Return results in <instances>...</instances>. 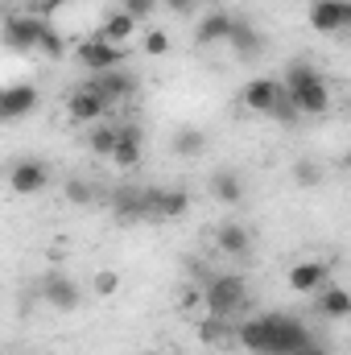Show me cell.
I'll return each mask as SVG.
<instances>
[{"label": "cell", "instance_id": "4", "mask_svg": "<svg viewBox=\"0 0 351 355\" xmlns=\"http://www.w3.org/2000/svg\"><path fill=\"white\" fill-rule=\"evenodd\" d=\"M87 87L95 91V95L108 103V112H112V107H124V103L137 95V75L124 71V67H120V71H103V75H91Z\"/></svg>", "mask_w": 351, "mask_h": 355}, {"label": "cell", "instance_id": "33", "mask_svg": "<svg viewBox=\"0 0 351 355\" xmlns=\"http://www.w3.org/2000/svg\"><path fill=\"white\" fill-rule=\"evenodd\" d=\"M162 4H166L170 12H178V17H190V12L198 8V0H162Z\"/></svg>", "mask_w": 351, "mask_h": 355}, {"label": "cell", "instance_id": "3", "mask_svg": "<svg viewBox=\"0 0 351 355\" xmlns=\"http://www.w3.org/2000/svg\"><path fill=\"white\" fill-rule=\"evenodd\" d=\"M42 33H46V21H42L37 12H8L4 25H0V42H4L8 50H17V54L37 50Z\"/></svg>", "mask_w": 351, "mask_h": 355}, {"label": "cell", "instance_id": "18", "mask_svg": "<svg viewBox=\"0 0 351 355\" xmlns=\"http://www.w3.org/2000/svg\"><path fill=\"white\" fill-rule=\"evenodd\" d=\"M281 99H285V87H281L277 79H252V83L244 87V107H248V112H261V116H268Z\"/></svg>", "mask_w": 351, "mask_h": 355}, {"label": "cell", "instance_id": "29", "mask_svg": "<svg viewBox=\"0 0 351 355\" xmlns=\"http://www.w3.org/2000/svg\"><path fill=\"white\" fill-rule=\"evenodd\" d=\"M203 339H207V343H219V339H236V331H228L223 318H211V314H207V322H203Z\"/></svg>", "mask_w": 351, "mask_h": 355}, {"label": "cell", "instance_id": "1", "mask_svg": "<svg viewBox=\"0 0 351 355\" xmlns=\"http://www.w3.org/2000/svg\"><path fill=\"white\" fill-rule=\"evenodd\" d=\"M236 343L252 355H302L314 343V335L293 314H261L236 327Z\"/></svg>", "mask_w": 351, "mask_h": 355}, {"label": "cell", "instance_id": "7", "mask_svg": "<svg viewBox=\"0 0 351 355\" xmlns=\"http://www.w3.org/2000/svg\"><path fill=\"white\" fill-rule=\"evenodd\" d=\"M50 182H54V170H50L42 157H21V162L8 170V190H12V194H42Z\"/></svg>", "mask_w": 351, "mask_h": 355}, {"label": "cell", "instance_id": "34", "mask_svg": "<svg viewBox=\"0 0 351 355\" xmlns=\"http://www.w3.org/2000/svg\"><path fill=\"white\" fill-rule=\"evenodd\" d=\"M302 355H331V347H323V343L314 339V343H310V347H306V352H302Z\"/></svg>", "mask_w": 351, "mask_h": 355}, {"label": "cell", "instance_id": "20", "mask_svg": "<svg viewBox=\"0 0 351 355\" xmlns=\"http://www.w3.org/2000/svg\"><path fill=\"white\" fill-rule=\"evenodd\" d=\"M112 215H116L120 223L145 219V190H141V186H120V190L112 194Z\"/></svg>", "mask_w": 351, "mask_h": 355}, {"label": "cell", "instance_id": "24", "mask_svg": "<svg viewBox=\"0 0 351 355\" xmlns=\"http://www.w3.org/2000/svg\"><path fill=\"white\" fill-rule=\"evenodd\" d=\"M132 33H137V21H132L128 12H112V17L103 21V29H99V37L112 42V46H124Z\"/></svg>", "mask_w": 351, "mask_h": 355}, {"label": "cell", "instance_id": "37", "mask_svg": "<svg viewBox=\"0 0 351 355\" xmlns=\"http://www.w3.org/2000/svg\"><path fill=\"white\" fill-rule=\"evenodd\" d=\"M0 99H4V87H0Z\"/></svg>", "mask_w": 351, "mask_h": 355}, {"label": "cell", "instance_id": "30", "mask_svg": "<svg viewBox=\"0 0 351 355\" xmlns=\"http://www.w3.org/2000/svg\"><path fill=\"white\" fill-rule=\"evenodd\" d=\"M145 54H153V58L170 54V33H162V29H149V33H145Z\"/></svg>", "mask_w": 351, "mask_h": 355}, {"label": "cell", "instance_id": "32", "mask_svg": "<svg viewBox=\"0 0 351 355\" xmlns=\"http://www.w3.org/2000/svg\"><path fill=\"white\" fill-rule=\"evenodd\" d=\"M91 285H95V293H99V297H112V293L120 289V277H116L112 268H103V272H95V281H91Z\"/></svg>", "mask_w": 351, "mask_h": 355}, {"label": "cell", "instance_id": "6", "mask_svg": "<svg viewBox=\"0 0 351 355\" xmlns=\"http://www.w3.org/2000/svg\"><path fill=\"white\" fill-rule=\"evenodd\" d=\"M75 58L87 67L91 75H103V71H120V67H124V46H112V42H103V37L95 33V37H87V42H79Z\"/></svg>", "mask_w": 351, "mask_h": 355}, {"label": "cell", "instance_id": "28", "mask_svg": "<svg viewBox=\"0 0 351 355\" xmlns=\"http://www.w3.org/2000/svg\"><path fill=\"white\" fill-rule=\"evenodd\" d=\"M157 4H162V0H120V12H128L132 21H145V17L157 12Z\"/></svg>", "mask_w": 351, "mask_h": 355}, {"label": "cell", "instance_id": "12", "mask_svg": "<svg viewBox=\"0 0 351 355\" xmlns=\"http://www.w3.org/2000/svg\"><path fill=\"white\" fill-rule=\"evenodd\" d=\"M215 244H219V252L223 257H232V261H248L252 257V232L244 227V223H236V219H228V223H219L215 227Z\"/></svg>", "mask_w": 351, "mask_h": 355}, {"label": "cell", "instance_id": "16", "mask_svg": "<svg viewBox=\"0 0 351 355\" xmlns=\"http://www.w3.org/2000/svg\"><path fill=\"white\" fill-rule=\"evenodd\" d=\"M285 281H289L293 293H318L331 281V265L327 261H302V265H293L285 272Z\"/></svg>", "mask_w": 351, "mask_h": 355}, {"label": "cell", "instance_id": "31", "mask_svg": "<svg viewBox=\"0 0 351 355\" xmlns=\"http://www.w3.org/2000/svg\"><path fill=\"white\" fill-rule=\"evenodd\" d=\"M37 50H42V54H50V58H62V33L46 25V33H42V42H37Z\"/></svg>", "mask_w": 351, "mask_h": 355}, {"label": "cell", "instance_id": "19", "mask_svg": "<svg viewBox=\"0 0 351 355\" xmlns=\"http://www.w3.org/2000/svg\"><path fill=\"white\" fill-rule=\"evenodd\" d=\"M207 190H211V198L223 202V207L244 202V178L236 174V170H215V174L207 178Z\"/></svg>", "mask_w": 351, "mask_h": 355}, {"label": "cell", "instance_id": "27", "mask_svg": "<svg viewBox=\"0 0 351 355\" xmlns=\"http://www.w3.org/2000/svg\"><path fill=\"white\" fill-rule=\"evenodd\" d=\"M62 194H67V202H75V207H91V202L99 198V190L91 186L87 178H67V182H62Z\"/></svg>", "mask_w": 351, "mask_h": 355}, {"label": "cell", "instance_id": "8", "mask_svg": "<svg viewBox=\"0 0 351 355\" xmlns=\"http://www.w3.org/2000/svg\"><path fill=\"white\" fill-rule=\"evenodd\" d=\"M141 153H145V132L137 120H120L116 124V145H112V157L120 170H137L141 166Z\"/></svg>", "mask_w": 351, "mask_h": 355}, {"label": "cell", "instance_id": "23", "mask_svg": "<svg viewBox=\"0 0 351 355\" xmlns=\"http://www.w3.org/2000/svg\"><path fill=\"white\" fill-rule=\"evenodd\" d=\"M170 149L178 157H203L207 153V132L203 128H178L170 137Z\"/></svg>", "mask_w": 351, "mask_h": 355}, {"label": "cell", "instance_id": "5", "mask_svg": "<svg viewBox=\"0 0 351 355\" xmlns=\"http://www.w3.org/2000/svg\"><path fill=\"white\" fill-rule=\"evenodd\" d=\"M42 302L50 310H58V314H71L83 302V285L75 277H67V272H46L42 277Z\"/></svg>", "mask_w": 351, "mask_h": 355}, {"label": "cell", "instance_id": "25", "mask_svg": "<svg viewBox=\"0 0 351 355\" xmlns=\"http://www.w3.org/2000/svg\"><path fill=\"white\" fill-rule=\"evenodd\" d=\"M112 145H116V124H108V120L91 124V132H87L91 153H95V157H112Z\"/></svg>", "mask_w": 351, "mask_h": 355}, {"label": "cell", "instance_id": "14", "mask_svg": "<svg viewBox=\"0 0 351 355\" xmlns=\"http://www.w3.org/2000/svg\"><path fill=\"white\" fill-rule=\"evenodd\" d=\"M37 87L33 83H12L4 87V99H0V120H25L37 112Z\"/></svg>", "mask_w": 351, "mask_h": 355}, {"label": "cell", "instance_id": "9", "mask_svg": "<svg viewBox=\"0 0 351 355\" xmlns=\"http://www.w3.org/2000/svg\"><path fill=\"white\" fill-rule=\"evenodd\" d=\"M190 211V194L174 186H149L145 190V219H182Z\"/></svg>", "mask_w": 351, "mask_h": 355}, {"label": "cell", "instance_id": "22", "mask_svg": "<svg viewBox=\"0 0 351 355\" xmlns=\"http://www.w3.org/2000/svg\"><path fill=\"white\" fill-rule=\"evenodd\" d=\"M314 79H323V71H318V67H314L310 58H293V62L285 67V75H281L277 83L285 87V95H289V91L306 87V83H314Z\"/></svg>", "mask_w": 351, "mask_h": 355}, {"label": "cell", "instance_id": "15", "mask_svg": "<svg viewBox=\"0 0 351 355\" xmlns=\"http://www.w3.org/2000/svg\"><path fill=\"white\" fill-rule=\"evenodd\" d=\"M232 21H236L232 8H211V12H203V17H198V29H194V42H198V46H223L228 33H232Z\"/></svg>", "mask_w": 351, "mask_h": 355}, {"label": "cell", "instance_id": "10", "mask_svg": "<svg viewBox=\"0 0 351 355\" xmlns=\"http://www.w3.org/2000/svg\"><path fill=\"white\" fill-rule=\"evenodd\" d=\"M223 46H232V54H236L240 62H248V58H261L268 42H264L261 25H252L248 17H236V21H232V33H228Z\"/></svg>", "mask_w": 351, "mask_h": 355}, {"label": "cell", "instance_id": "17", "mask_svg": "<svg viewBox=\"0 0 351 355\" xmlns=\"http://www.w3.org/2000/svg\"><path fill=\"white\" fill-rule=\"evenodd\" d=\"M67 112H71V120L75 124H99L103 116H108V103L95 95V91L83 83V87L71 91V99H67Z\"/></svg>", "mask_w": 351, "mask_h": 355}, {"label": "cell", "instance_id": "36", "mask_svg": "<svg viewBox=\"0 0 351 355\" xmlns=\"http://www.w3.org/2000/svg\"><path fill=\"white\" fill-rule=\"evenodd\" d=\"M145 355H166V352H145Z\"/></svg>", "mask_w": 351, "mask_h": 355}, {"label": "cell", "instance_id": "26", "mask_svg": "<svg viewBox=\"0 0 351 355\" xmlns=\"http://www.w3.org/2000/svg\"><path fill=\"white\" fill-rule=\"evenodd\" d=\"M293 182L298 186H306V190H314V186H323V178H327V170H323V162H314V157H302V162H293Z\"/></svg>", "mask_w": 351, "mask_h": 355}, {"label": "cell", "instance_id": "11", "mask_svg": "<svg viewBox=\"0 0 351 355\" xmlns=\"http://www.w3.org/2000/svg\"><path fill=\"white\" fill-rule=\"evenodd\" d=\"M348 25H351V0H314L310 4V29L343 33Z\"/></svg>", "mask_w": 351, "mask_h": 355}, {"label": "cell", "instance_id": "2", "mask_svg": "<svg viewBox=\"0 0 351 355\" xmlns=\"http://www.w3.org/2000/svg\"><path fill=\"white\" fill-rule=\"evenodd\" d=\"M248 306V285L240 272H215L203 285V310L211 318H232Z\"/></svg>", "mask_w": 351, "mask_h": 355}, {"label": "cell", "instance_id": "13", "mask_svg": "<svg viewBox=\"0 0 351 355\" xmlns=\"http://www.w3.org/2000/svg\"><path fill=\"white\" fill-rule=\"evenodd\" d=\"M289 103H293L298 116H327L331 112V87H327V79H314L306 87L289 91Z\"/></svg>", "mask_w": 351, "mask_h": 355}, {"label": "cell", "instance_id": "21", "mask_svg": "<svg viewBox=\"0 0 351 355\" xmlns=\"http://www.w3.org/2000/svg\"><path fill=\"white\" fill-rule=\"evenodd\" d=\"M314 297H318V302H314V310H318L323 318H331V322H343V318L351 314L348 289H339V285H331V281H327V285H323Z\"/></svg>", "mask_w": 351, "mask_h": 355}, {"label": "cell", "instance_id": "35", "mask_svg": "<svg viewBox=\"0 0 351 355\" xmlns=\"http://www.w3.org/2000/svg\"><path fill=\"white\" fill-rule=\"evenodd\" d=\"M4 355H33V352H25V347H17V352H4Z\"/></svg>", "mask_w": 351, "mask_h": 355}]
</instances>
